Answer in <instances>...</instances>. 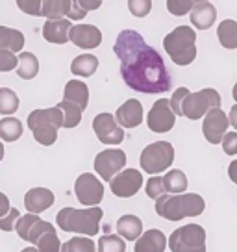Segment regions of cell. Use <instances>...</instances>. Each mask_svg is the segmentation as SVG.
Masks as SVG:
<instances>
[{"instance_id":"1","label":"cell","mask_w":237,"mask_h":252,"mask_svg":"<svg viewBox=\"0 0 237 252\" xmlns=\"http://www.w3.org/2000/svg\"><path fill=\"white\" fill-rule=\"evenodd\" d=\"M113 50L120 62V74L130 89L139 93L158 94L173 87L163 58L135 30H122L117 35Z\"/></svg>"},{"instance_id":"2","label":"cell","mask_w":237,"mask_h":252,"mask_svg":"<svg viewBox=\"0 0 237 252\" xmlns=\"http://www.w3.org/2000/svg\"><path fill=\"white\" fill-rule=\"evenodd\" d=\"M221 94L213 87H206L191 93L187 87H178L171 96V106L178 117H187L191 121L206 117V113L213 108H221Z\"/></svg>"},{"instance_id":"3","label":"cell","mask_w":237,"mask_h":252,"mask_svg":"<svg viewBox=\"0 0 237 252\" xmlns=\"http://www.w3.org/2000/svg\"><path fill=\"white\" fill-rule=\"evenodd\" d=\"M204 198L197 193H167L156 200V213L167 220H182L185 217H198L204 212Z\"/></svg>"},{"instance_id":"4","label":"cell","mask_w":237,"mask_h":252,"mask_svg":"<svg viewBox=\"0 0 237 252\" xmlns=\"http://www.w3.org/2000/svg\"><path fill=\"white\" fill-rule=\"evenodd\" d=\"M102 208L89 206L84 210L78 208H63L56 215V222L63 232H76L84 236L93 237L100 232V220H102Z\"/></svg>"},{"instance_id":"5","label":"cell","mask_w":237,"mask_h":252,"mask_svg":"<svg viewBox=\"0 0 237 252\" xmlns=\"http://www.w3.org/2000/svg\"><path fill=\"white\" fill-rule=\"evenodd\" d=\"M65 126V113L59 106L45 108V110H33L28 115V128L32 130L33 139L43 145L50 147L58 139V130Z\"/></svg>"},{"instance_id":"6","label":"cell","mask_w":237,"mask_h":252,"mask_svg":"<svg viewBox=\"0 0 237 252\" xmlns=\"http://www.w3.org/2000/svg\"><path fill=\"white\" fill-rule=\"evenodd\" d=\"M197 32L191 26H178L163 39V48L176 65H191L197 58Z\"/></svg>"},{"instance_id":"7","label":"cell","mask_w":237,"mask_h":252,"mask_svg":"<svg viewBox=\"0 0 237 252\" xmlns=\"http://www.w3.org/2000/svg\"><path fill=\"white\" fill-rule=\"evenodd\" d=\"M174 161V149L169 141H156L145 147L139 158L141 169L148 174H159L167 171Z\"/></svg>"},{"instance_id":"8","label":"cell","mask_w":237,"mask_h":252,"mask_svg":"<svg viewBox=\"0 0 237 252\" xmlns=\"http://www.w3.org/2000/svg\"><path fill=\"white\" fill-rule=\"evenodd\" d=\"M173 252H206V230L200 224H185L176 228L169 237Z\"/></svg>"},{"instance_id":"9","label":"cell","mask_w":237,"mask_h":252,"mask_svg":"<svg viewBox=\"0 0 237 252\" xmlns=\"http://www.w3.org/2000/svg\"><path fill=\"white\" fill-rule=\"evenodd\" d=\"M74 193L82 206H98L104 198V184L95 174L84 173L74 182Z\"/></svg>"},{"instance_id":"10","label":"cell","mask_w":237,"mask_h":252,"mask_svg":"<svg viewBox=\"0 0 237 252\" xmlns=\"http://www.w3.org/2000/svg\"><path fill=\"white\" fill-rule=\"evenodd\" d=\"M126 165V154L120 149H106L95 158V171L104 182H111Z\"/></svg>"},{"instance_id":"11","label":"cell","mask_w":237,"mask_h":252,"mask_svg":"<svg viewBox=\"0 0 237 252\" xmlns=\"http://www.w3.org/2000/svg\"><path fill=\"white\" fill-rule=\"evenodd\" d=\"M174 121H176V113H174L173 106H171V98H159L152 104L148 117H147V125L154 134H165L169 130H173Z\"/></svg>"},{"instance_id":"12","label":"cell","mask_w":237,"mask_h":252,"mask_svg":"<svg viewBox=\"0 0 237 252\" xmlns=\"http://www.w3.org/2000/svg\"><path fill=\"white\" fill-rule=\"evenodd\" d=\"M93 130L104 145H120L124 141V130L111 113H98L93 119Z\"/></svg>"},{"instance_id":"13","label":"cell","mask_w":237,"mask_h":252,"mask_svg":"<svg viewBox=\"0 0 237 252\" xmlns=\"http://www.w3.org/2000/svg\"><path fill=\"white\" fill-rule=\"evenodd\" d=\"M230 126V117H226V113L221 108H213L206 113L204 125H202V134H204L206 141L211 145H219L222 143L224 135L228 134Z\"/></svg>"},{"instance_id":"14","label":"cell","mask_w":237,"mask_h":252,"mask_svg":"<svg viewBox=\"0 0 237 252\" xmlns=\"http://www.w3.org/2000/svg\"><path fill=\"white\" fill-rule=\"evenodd\" d=\"M143 186V176L139 171L135 169H124L110 182L111 193L118 198H128L134 197L135 193L141 189Z\"/></svg>"},{"instance_id":"15","label":"cell","mask_w":237,"mask_h":252,"mask_svg":"<svg viewBox=\"0 0 237 252\" xmlns=\"http://www.w3.org/2000/svg\"><path fill=\"white\" fill-rule=\"evenodd\" d=\"M48 226H50V222L41 220L37 217V213H28V215H24V217H21V219L17 220L15 230L21 239L35 245V241L47 232Z\"/></svg>"},{"instance_id":"16","label":"cell","mask_w":237,"mask_h":252,"mask_svg":"<svg viewBox=\"0 0 237 252\" xmlns=\"http://www.w3.org/2000/svg\"><path fill=\"white\" fill-rule=\"evenodd\" d=\"M71 41L80 48H91L100 47L102 43V32L93 24H74L71 28Z\"/></svg>"},{"instance_id":"17","label":"cell","mask_w":237,"mask_h":252,"mask_svg":"<svg viewBox=\"0 0 237 252\" xmlns=\"http://www.w3.org/2000/svg\"><path fill=\"white\" fill-rule=\"evenodd\" d=\"M71 19H48L43 26V37L52 45H65L71 41Z\"/></svg>"},{"instance_id":"18","label":"cell","mask_w":237,"mask_h":252,"mask_svg":"<svg viewBox=\"0 0 237 252\" xmlns=\"http://www.w3.org/2000/svg\"><path fill=\"white\" fill-rule=\"evenodd\" d=\"M54 204V193L47 188H32L24 195V208L28 213H41Z\"/></svg>"},{"instance_id":"19","label":"cell","mask_w":237,"mask_h":252,"mask_svg":"<svg viewBox=\"0 0 237 252\" xmlns=\"http://www.w3.org/2000/svg\"><path fill=\"white\" fill-rule=\"evenodd\" d=\"M115 117H117L118 125L122 126V128H137L143 123L141 102L135 100V98H128L122 106H118Z\"/></svg>"},{"instance_id":"20","label":"cell","mask_w":237,"mask_h":252,"mask_svg":"<svg viewBox=\"0 0 237 252\" xmlns=\"http://www.w3.org/2000/svg\"><path fill=\"white\" fill-rule=\"evenodd\" d=\"M167 237L158 228L147 230L137 241H135L134 252H165Z\"/></svg>"},{"instance_id":"21","label":"cell","mask_w":237,"mask_h":252,"mask_svg":"<svg viewBox=\"0 0 237 252\" xmlns=\"http://www.w3.org/2000/svg\"><path fill=\"white\" fill-rule=\"evenodd\" d=\"M191 23L198 30H207L209 26H213L217 19V9L209 2H198L197 6L191 11Z\"/></svg>"},{"instance_id":"22","label":"cell","mask_w":237,"mask_h":252,"mask_svg":"<svg viewBox=\"0 0 237 252\" xmlns=\"http://www.w3.org/2000/svg\"><path fill=\"white\" fill-rule=\"evenodd\" d=\"M63 100L78 104L82 110H86L89 106V89L82 80H71L67 82L63 91Z\"/></svg>"},{"instance_id":"23","label":"cell","mask_w":237,"mask_h":252,"mask_svg":"<svg viewBox=\"0 0 237 252\" xmlns=\"http://www.w3.org/2000/svg\"><path fill=\"white\" fill-rule=\"evenodd\" d=\"M117 232L118 236L126 237L130 241L139 239L143 236V222L135 215H122L117 220Z\"/></svg>"},{"instance_id":"24","label":"cell","mask_w":237,"mask_h":252,"mask_svg":"<svg viewBox=\"0 0 237 252\" xmlns=\"http://www.w3.org/2000/svg\"><path fill=\"white\" fill-rule=\"evenodd\" d=\"M96 69H98V58L93 54H80V56H76L71 63L72 74L84 76V78L93 76L96 72Z\"/></svg>"},{"instance_id":"25","label":"cell","mask_w":237,"mask_h":252,"mask_svg":"<svg viewBox=\"0 0 237 252\" xmlns=\"http://www.w3.org/2000/svg\"><path fill=\"white\" fill-rule=\"evenodd\" d=\"M217 37H219V43H221L224 48L228 50H234L237 48V23L234 19H226L219 24L217 28Z\"/></svg>"},{"instance_id":"26","label":"cell","mask_w":237,"mask_h":252,"mask_svg":"<svg viewBox=\"0 0 237 252\" xmlns=\"http://www.w3.org/2000/svg\"><path fill=\"white\" fill-rule=\"evenodd\" d=\"M72 0H43V17L47 19H65L69 17Z\"/></svg>"},{"instance_id":"27","label":"cell","mask_w":237,"mask_h":252,"mask_svg":"<svg viewBox=\"0 0 237 252\" xmlns=\"http://www.w3.org/2000/svg\"><path fill=\"white\" fill-rule=\"evenodd\" d=\"M24 47V35L23 32L0 26V48H8L11 52H19Z\"/></svg>"},{"instance_id":"28","label":"cell","mask_w":237,"mask_h":252,"mask_svg":"<svg viewBox=\"0 0 237 252\" xmlns=\"http://www.w3.org/2000/svg\"><path fill=\"white\" fill-rule=\"evenodd\" d=\"M39 72V62L32 52H23L19 56V67H17V74L23 80H32L37 76Z\"/></svg>"},{"instance_id":"29","label":"cell","mask_w":237,"mask_h":252,"mask_svg":"<svg viewBox=\"0 0 237 252\" xmlns=\"http://www.w3.org/2000/svg\"><path fill=\"white\" fill-rule=\"evenodd\" d=\"M23 135V125L15 117H6L0 121V137L4 141H17Z\"/></svg>"},{"instance_id":"30","label":"cell","mask_w":237,"mask_h":252,"mask_svg":"<svg viewBox=\"0 0 237 252\" xmlns=\"http://www.w3.org/2000/svg\"><path fill=\"white\" fill-rule=\"evenodd\" d=\"M165 178V188L167 193H173V195H178V193H183L187 189V178L183 171H178V169H173L163 176Z\"/></svg>"},{"instance_id":"31","label":"cell","mask_w":237,"mask_h":252,"mask_svg":"<svg viewBox=\"0 0 237 252\" xmlns=\"http://www.w3.org/2000/svg\"><path fill=\"white\" fill-rule=\"evenodd\" d=\"M35 247L39 249L41 252H61V247H59V237L56 234V228L50 224L47 228V232L35 241Z\"/></svg>"},{"instance_id":"32","label":"cell","mask_w":237,"mask_h":252,"mask_svg":"<svg viewBox=\"0 0 237 252\" xmlns=\"http://www.w3.org/2000/svg\"><path fill=\"white\" fill-rule=\"evenodd\" d=\"M58 106H59L65 113V126L63 128H76V126L80 125V121H82V113H84V110L80 108L78 104L69 102V100H61Z\"/></svg>"},{"instance_id":"33","label":"cell","mask_w":237,"mask_h":252,"mask_svg":"<svg viewBox=\"0 0 237 252\" xmlns=\"http://www.w3.org/2000/svg\"><path fill=\"white\" fill-rule=\"evenodd\" d=\"M17 110H19V96L9 87H2L0 89V113L11 115Z\"/></svg>"},{"instance_id":"34","label":"cell","mask_w":237,"mask_h":252,"mask_svg":"<svg viewBox=\"0 0 237 252\" xmlns=\"http://www.w3.org/2000/svg\"><path fill=\"white\" fill-rule=\"evenodd\" d=\"M61 252H96L91 237H72L61 245Z\"/></svg>"},{"instance_id":"35","label":"cell","mask_w":237,"mask_h":252,"mask_svg":"<svg viewBox=\"0 0 237 252\" xmlns=\"http://www.w3.org/2000/svg\"><path fill=\"white\" fill-rule=\"evenodd\" d=\"M98 252H126L122 236H104L98 239Z\"/></svg>"},{"instance_id":"36","label":"cell","mask_w":237,"mask_h":252,"mask_svg":"<svg viewBox=\"0 0 237 252\" xmlns=\"http://www.w3.org/2000/svg\"><path fill=\"white\" fill-rule=\"evenodd\" d=\"M193 4H195V0H167V9L171 15L182 17L193 11L195 8Z\"/></svg>"},{"instance_id":"37","label":"cell","mask_w":237,"mask_h":252,"mask_svg":"<svg viewBox=\"0 0 237 252\" xmlns=\"http://www.w3.org/2000/svg\"><path fill=\"white\" fill-rule=\"evenodd\" d=\"M167 195V188H165V178L163 176H154L148 180L147 184V197L158 200L159 197Z\"/></svg>"},{"instance_id":"38","label":"cell","mask_w":237,"mask_h":252,"mask_svg":"<svg viewBox=\"0 0 237 252\" xmlns=\"http://www.w3.org/2000/svg\"><path fill=\"white\" fill-rule=\"evenodd\" d=\"M19 9L32 17H43V0H17Z\"/></svg>"},{"instance_id":"39","label":"cell","mask_w":237,"mask_h":252,"mask_svg":"<svg viewBox=\"0 0 237 252\" xmlns=\"http://www.w3.org/2000/svg\"><path fill=\"white\" fill-rule=\"evenodd\" d=\"M128 9L134 17H147L152 9V0H128Z\"/></svg>"},{"instance_id":"40","label":"cell","mask_w":237,"mask_h":252,"mask_svg":"<svg viewBox=\"0 0 237 252\" xmlns=\"http://www.w3.org/2000/svg\"><path fill=\"white\" fill-rule=\"evenodd\" d=\"M17 63H19V58H15V52H11L8 48H0V71H13L15 67H19Z\"/></svg>"},{"instance_id":"41","label":"cell","mask_w":237,"mask_h":252,"mask_svg":"<svg viewBox=\"0 0 237 252\" xmlns=\"http://www.w3.org/2000/svg\"><path fill=\"white\" fill-rule=\"evenodd\" d=\"M21 219L19 210L17 208H8V215H2L0 217V228L4 232H11L17 226V220Z\"/></svg>"},{"instance_id":"42","label":"cell","mask_w":237,"mask_h":252,"mask_svg":"<svg viewBox=\"0 0 237 252\" xmlns=\"http://www.w3.org/2000/svg\"><path fill=\"white\" fill-rule=\"evenodd\" d=\"M222 150L228 156H236L237 154V130L236 132H228L222 139Z\"/></svg>"},{"instance_id":"43","label":"cell","mask_w":237,"mask_h":252,"mask_svg":"<svg viewBox=\"0 0 237 252\" xmlns=\"http://www.w3.org/2000/svg\"><path fill=\"white\" fill-rule=\"evenodd\" d=\"M87 13H89V11H86V9L82 8V4H80L78 0H72V8H71V13H69V19H71V21H82Z\"/></svg>"},{"instance_id":"44","label":"cell","mask_w":237,"mask_h":252,"mask_svg":"<svg viewBox=\"0 0 237 252\" xmlns=\"http://www.w3.org/2000/svg\"><path fill=\"white\" fill-rule=\"evenodd\" d=\"M80 4H82V8L86 9V11H95L102 6V0H78Z\"/></svg>"},{"instance_id":"45","label":"cell","mask_w":237,"mask_h":252,"mask_svg":"<svg viewBox=\"0 0 237 252\" xmlns=\"http://www.w3.org/2000/svg\"><path fill=\"white\" fill-rule=\"evenodd\" d=\"M228 176H230V180L234 182V184H237V159H234V161L230 163V167H228Z\"/></svg>"},{"instance_id":"46","label":"cell","mask_w":237,"mask_h":252,"mask_svg":"<svg viewBox=\"0 0 237 252\" xmlns=\"http://www.w3.org/2000/svg\"><path fill=\"white\" fill-rule=\"evenodd\" d=\"M228 117H230V125H232L237 130V104L234 106V108H232V110H230Z\"/></svg>"},{"instance_id":"47","label":"cell","mask_w":237,"mask_h":252,"mask_svg":"<svg viewBox=\"0 0 237 252\" xmlns=\"http://www.w3.org/2000/svg\"><path fill=\"white\" fill-rule=\"evenodd\" d=\"M21 252H41L39 249H33V247H26V249H23Z\"/></svg>"},{"instance_id":"48","label":"cell","mask_w":237,"mask_h":252,"mask_svg":"<svg viewBox=\"0 0 237 252\" xmlns=\"http://www.w3.org/2000/svg\"><path fill=\"white\" fill-rule=\"evenodd\" d=\"M232 94H234V98H236V102H237V84L234 86V89H232Z\"/></svg>"},{"instance_id":"49","label":"cell","mask_w":237,"mask_h":252,"mask_svg":"<svg viewBox=\"0 0 237 252\" xmlns=\"http://www.w3.org/2000/svg\"><path fill=\"white\" fill-rule=\"evenodd\" d=\"M195 2L198 4V2H207V0H195Z\"/></svg>"}]
</instances>
